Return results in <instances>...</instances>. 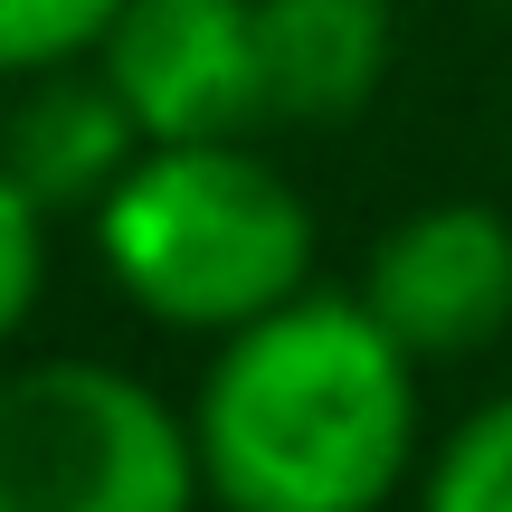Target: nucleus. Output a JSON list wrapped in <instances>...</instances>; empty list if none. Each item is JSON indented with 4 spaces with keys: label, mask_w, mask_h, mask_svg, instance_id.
Returning <instances> with one entry per match:
<instances>
[{
    "label": "nucleus",
    "mask_w": 512,
    "mask_h": 512,
    "mask_svg": "<svg viewBox=\"0 0 512 512\" xmlns=\"http://www.w3.org/2000/svg\"><path fill=\"white\" fill-rule=\"evenodd\" d=\"M190 408L114 361H29L0 380V512H200Z\"/></svg>",
    "instance_id": "obj_3"
},
{
    "label": "nucleus",
    "mask_w": 512,
    "mask_h": 512,
    "mask_svg": "<svg viewBox=\"0 0 512 512\" xmlns=\"http://www.w3.org/2000/svg\"><path fill=\"white\" fill-rule=\"evenodd\" d=\"M38 294H48V209L0 162V342L38 313Z\"/></svg>",
    "instance_id": "obj_10"
},
{
    "label": "nucleus",
    "mask_w": 512,
    "mask_h": 512,
    "mask_svg": "<svg viewBox=\"0 0 512 512\" xmlns=\"http://www.w3.org/2000/svg\"><path fill=\"white\" fill-rule=\"evenodd\" d=\"M95 67L143 143H228L266 114L256 0H124Z\"/></svg>",
    "instance_id": "obj_4"
},
{
    "label": "nucleus",
    "mask_w": 512,
    "mask_h": 512,
    "mask_svg": "<svg viewBox=\"0 0 512 512\" xmlns=\"http://www.w3.org/2000/svg\"><path fill=\"white\" fill-rule=\"evenodd\" d=\"M124 19V0H0V76H48L105 48V29Z\"/></svg>",
    "instance_id": "obj_9"
},
{
    "label": "nucleus",
    "mask_w": 512,
    "mask_h": 512,
    "mask_svg": "<svg viewBox=\"0 0 512 512\" xmlns=\"http://www.w3.org/2000/svg\"><path fill=\"white\" fill-rule=\"evenodd\" d=\"M133 152H143V124L124 114V95L105 86V67H48L29 76V95L10 105V133H0V162L19 171V190H29L38 209H95L114 181L133 171Z\"/></svg>",
    "instance_id": "obj_6"
},
{
    "label": "nucleus",
    "mask_w": 512,
    "mask_h": 512,
    "mask_svg": "<svg viewBox=\"0 0 512 512\" xmlns=\"http://www.w3.org/2000/svg\"><path fill=\"white\" fill-rule=\"evenodd\" d=\"M95 266L162 332H238L313 285V209L275 162L228 143H143L95 200Z\"/></svg>",
    "instance_id": "obj_2"
},
{
    "label": "nucleus",
    "mask_w": 512,
    "mask_h": 512,
    "mask_svg": "<svg viewBox=\"0 0 512 512\" xmlns=\"http://www.w3.org/2000/svg\"><path fill=\"white\" fill-rule=\"evenodd\" d=\"M256 67L266 114L342 124L389 76V0H256Z\"/></svg>",
    "instance_id": "obj_7"
},
{
    "label": "nucleus",
    "mask_w": 512,
    "mask_h": 512,
    "mask_svg": "<svg viewBox=\"0 0 512 512\" xmlns=\"http://www.w3.org/2000/svg\"><path fill=\"white\" fill-rule=\"evenodd\" d=\"M418 512H512V399H484L437 446Z\"/></svg>",
    "instance_id": "obj_8"
},
{
    "label": "nucleus",
    "mask_w": 512,
    "mask_h": 512,
    "mask_svg": "<svg viewBox=\"0 0 512 512\" xmlns=\"http://www.w3.org/2000/svg\"><path fill=\"white\" fill-rule=\"evenodd\" d=\"M361 304L399 332L418 361H465L512 323V219L484 200H437L380 228Z\"/></svg>",
    "instance_id": "obj_5"
},
{
    "label": "nucleus",
    "mask_w": 512,
    "mask_h": 512,
    "mask_svg": "<svg viewBox=\"0 0 512 512\" xmlns=\"http://www.w3.org/2000/svg\"><path fill=\"white\" fill-rule=\"evenodd\" d=\"M219 512H380L418 465V351L361 294H294L219 332L190 399Z\"/></svg>",
    "instance_id": "obj_1"
}]
</instances>
